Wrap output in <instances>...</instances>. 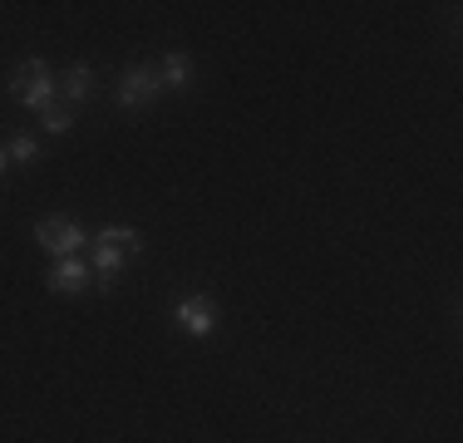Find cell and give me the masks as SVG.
I'll use <instances>...</instances> for the list:
<instances>
[{
    "mask_svg": "<svg viewBox=\"0 0 463 443\" xmlns=\"http://www.w3.org/2000/svg\"><path fill=\"white\" fill-rule=\"evenodd\" d=\"M138 251H143V237L134 227H104L94 237V276H99V281H114V276L124 271Z\"/></svg>",
    "mask_w": 463,
    "mask_h": 443,
    "instance_id": "obj_1",
    "label": "cell"
},
{
    "mask_svg": "<svg viewBox=\"0 0 463 443\" xmlns=\"http://www.w3.org/2000/svg\"><path fill=\"white\" fill-rule=\"evenodd\" d=\"M54 74H50V64L45 60H25L15 74H10V94L20 99L25 108H35V114H45V108L54 104Z\"/></svg>",
    "mask_w": 463,
    "mask_h": 443,
    "instance_id": "obj_2",
    "label": "cell"
},
{
    "mask_svg": "<svg viewBox=\"0 0 463 443\" xmlns=\"http://www.w3.org/2000/svg\"><path fill=\"white\" fill-rule=\"evenodd\" d=\"M35 241H40V251H50L54 261L80 257V247H90L84 227H80V222H70V217H45V222L35 227Z\"/></svg>",
    "mask_w": 463,
    "mask_h": 443,
    "instance_id": "obj_3",
    "label": "cell"
},
{
    "mask_svg": "<svg viewBox=\"0 0 463 443\" xmlns=\"http://www.w3.org/2000/svg\"><path fill=\"white\" fill-rule=\"evenodd\" d=\"M158 94H163V74H158V64H134V70H128L124 80H118V89H114L118 108H148Z\"/></svg>",
    "mask_w": 463,
    "mask_h": 443,
    "instance_id": "obj_4",
    "label": "cell"
},
{
    "mask_svg": "<svg viewBox=\"0 0 463 443\" xmlns=\"http://www.w3.org/2000/svg\"><path fill=\"white\" fill-rule=\"evenodd\" d=\"M173 316H178L183 335H193V340H207V335L217 330V306L207 301V296H183Z\"/></svg>",
    "mask_w": 463,
    "mask_h": 443,
    "instance_id": "obj_5",
    "label": "cell"
},
{
    "mask_svg": "<svg viewBox=\"0 0 463 443\" xmlns=\"http://www.w3.org/2000/svg\"><path fill=\"white\" fill-rule=\"evenodd\" d=\"M84 286H90V266L80 257H64V261L50 266V291L54 296H80Z\"/></svg>",
    "mask_w": 463,
    "mask_h": 443,
    "instance_id": "obj_6",
    "label": "cell"
},
{
    "mask_svg": "<svg viewBox=\"0 0 463 443\" xmlns=\"http://www.w3.org/2000/svg\"><path fill=\"white\" fill-rule=\"evenodd\" d=\"M60 94H64V104H84V99L94 94V70L90 64H70V70H64V80H60Z\"/></svg>",
    "mask_w": 463,
    "mask_h": 443,
    "instance_id": "obj_7",
    "label": "cell"
},
{
    "mask_svg": "<svg viewBox=\"0 0 463 443\" xmlns=\"http://www.w3.org/2000/svg\"><path fill=\"white\" fill-rule=\"evenodd\" d=\"M163 89H183L187 84V74H193V60H187L183 50H173V54H163Z\"/></svg>",
    "mask_w": 463,
    "mask_h": 443,
    "instance_id": "obj_8",
    "label": "cell"
},
{
    "mask_svg": "<svg viewBox=\"0 0 463 443\" xmlns=\"http://www.w3.org/2000/svg\"><path fill=\"white\" fill-rule=\"evenodd\" d=\"M5 158L35 163V158H40V138H30V133H15V138H10V148H5Z\"/></svg>",
    "mask_w": 463,
    "mask_h": 443,
    "instance_id": "obj_9",
    "label": "cell"
},
{
    "mask_svg": "<svg viewBox=\"0 0 463 443\" xmlns=\"http://www.w3.org/2000/svg\"><path fill=\"white\" fill-rule=\"evenodd\" d=\"M40 118H45V133H70L74 128V108L70 104H50Z\"/></svg>",
    "mask_w": 463,
    "mask_h": 443,
    "instance_id": "obj_10",
    "label": "cell"
},
{
    "mask_svg": "<svg viewBox=\"0 0 463 443\" xmlns=\"http://www.w3.org/2000/svg\"><path fill=\"white\" fill-rule=\"evenodd\" d=\"M5 168H10V158H5V148H0V177H5Z\"/></svg>",
    "mask_w": 463,
    "mask_h": 443,
    "instance_id": "obj_11",
    "label": "cell"
}]
</instances>
